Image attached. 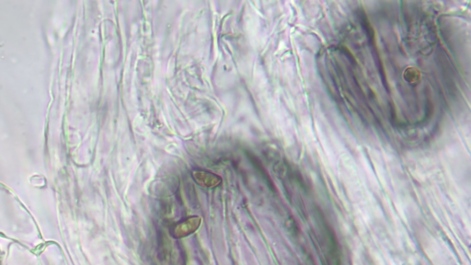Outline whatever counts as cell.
Returning <instances> with one entry per match:
<instances>
[{
    "mask_svg": "<svg viewBox=\"0 0 471 265\" xmlns=\"http://www.w3.org/2000/svg\"><path fill=\"white\" fill-rule=\"evenodd\" d=\"M193 176L194 180L203 186L214 188L221 183V179L219 176L205 170H194Z\"/></svg>",
    "mask_w": 471,
    "mask_h": 265,
    "instance_id": "cell-1",
    "label": "cell"
},
{
    "mask_svg": "<svg viewBox=\"0 0 471 265\" xmlns=\"http://www.w3.org/2000/svg\"><path fill=\"white\" fill-rule=\"evenodd\" d=\"M200 224V219L198 217H192L188 220H185L183 223L180 224L179 228H177L178 230H180V232L178 233V235L180 237H183L184 235H187V234H190L192 233L193 231H194L195 229L198 228Z\"/></svg>",
    "mask_w": 471,
    "mask_h": 265,
    "instance_id": "cell-2",
    "label": "cell"
}]
</instances>
